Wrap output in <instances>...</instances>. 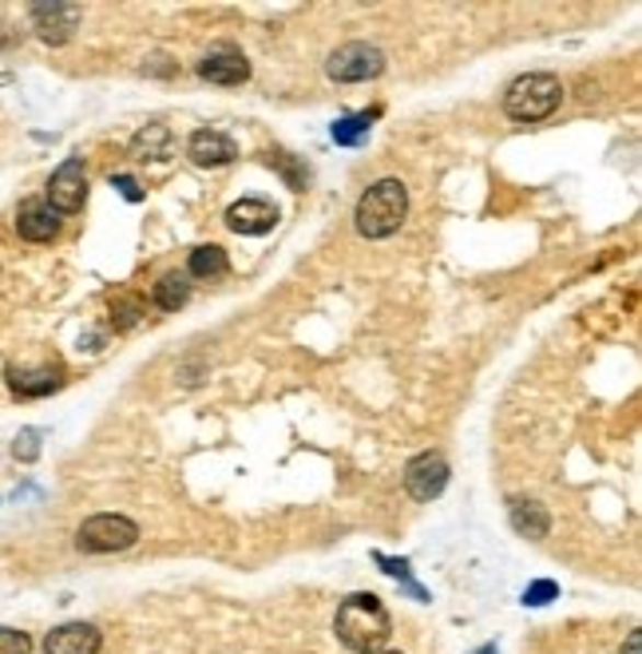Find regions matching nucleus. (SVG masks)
<instances>
[{
    "mask_svg": "<svg viewBox=\"0 0 642 654\" xmlns=\"http://www.w3.org/2000/svg\"><path fill=\"white\" fill-rule=\"evenodd\" d=\"M333 631L353 654H377L389 643V634H393V619H389L385 603L374 592H357L337 607Z\"/></svg>",
    "mask_w": 642,
    "mask_h": 654,
    "instance_id": "1",
    "label": "nucleus"
},
{
    "mask_svg": "<svg viewBox=\"0 0 642 654\" xmlns=\"http://www.w3.org/2000/svg\"><path fill=\"white\" fill-rule=\"evenodd\" d=\"M404 215H409V191H404L401 179H377L374 187L357 198L353 222L365 239H389L401 230Z\"/></svg>",
    "mask_w": 642,
    "mask_h": 654,
    "instance_id": "2",
    "label": "nucleus"
},
{
    "mask_svg": "<svg viewBox=\"0 0 642 654\" xmlns=\"http://www.w3.org/2000/svg\"><path fill=\"white\" fill-rule=\"evenodd\" d=\"M563 100V83L551 72H528L512 80V88L504 92V112L519 124H539L548 119Z\"/></svg>",
    "mask_w": 642,
    "mask_h": 654,
    "instance_id": "3",
    "label": "nucleus"
},
{
    "mask_svg": "<svg viewBox=\"0 0 642 654\" xmlns=\"http://www.w3.org/2000/svg\"><path fill=\"white\" fill-rule=\"evenodd\" d=\"M135 540H139V528H135L127 516H112V512L83 519L80 536H76L80 551H92V555H107V551H127Z\"/></svg>",
    "mask_w": 642,
    "mask_h": 654,
    "instance_id": "4",
    "label": "nucleus"
},
{
    "mask_svg": "<svg viewBox=\"0 0 642 654\" xmlns=\"http://www.w3.org/2000/svg\"><path fill=\"white\" fill-rule=\"evenodd\" d=\"M325 72H330V80H337V83L377 80V76L385 72V53L374 48V44H362V41L342 44V48L325 60Z\"/></svg>",
    "mask_w": 642,
    "mask_h": 654,
    "instance_id": "5",
    "label": "nucleus"
},
{
    "mask_svg": "<svg viewBox=\"0 0 642 654\" xmlns=\"http://www.w3.org/2000/svg\"><path fill=\"white\" fill-rule=\"evenodd\" d=\"M83 198H88V171H83L80 159H68L48 179V198L44 203L56 215H76V210H83Z\"/></svg>",
    "mask_w": 642,
    "mask_h": 654,
    "instance_id": "6",
    "label": "nucleus"
},
{
    "mask_svg": "<svg viewBox=\"0 0 642 654\" xmlns=\"http://www.w3.org/2000/svg\"><path fill=\"white\" fill-rule=\"evenodd\" d=\"M448 484V460L440 452H421L404 464V489L413 500H436Z\"/></svg>",
    "mask_w": 642,
    "mask_h": 654,
    "instance_id": "7",
    "label": "nucleus"
},
{
    "mask_svg": "<svg viewBox=\"0 0 642 654\" xmlns=\"http://www.w3.org/2000/svg\"><path fill=\"white\" fill-rule=\"evenodd\" d=\"M28 16L44 44H68L72 32L80 28V4H60V0H53V4H32Z\"/></svg>",
    "mask_w": 642,
    "mask_h": 654,
    "instance_id": "8",
    "label": "nucleus"
},
{
    "mask_svg": "<svg viewBox=\"0 0 642 654\" xmlns=\"http://www.w3.org/2000/svg\"><path fill=\"white\" fill-rule=\"evenodd\" d=\"M198 76L210 83H222V88H239V83L250 80V60L234 44H215V48L198 60Z\"/></svg>",
    "mask_w": 642,
    "mask_h": 654,
    "instance_id": "9",
    "label": "nucleus"
},
{
    "mask_svg": "<svg viewBox=\"0 0 642 654\" xmlns=\"http://www.w3.org/2000/svg\"><path fill=\"white\" fill-rule=\"evenodd\" d=\"M16 230L24 242H53L60 234V215L44 198H24L16 210Z\"/></svg>",
    "mask_w": 642,
    "mask_h": 654,
    "instance_id": "10",
    "label": "nucleus"
},
{
    "mask_svg": "<svg viewBox=\"0 0 642 654\" xmlns=\"http://www.w3.org/2000/svg\"><path fill=\"white\" fill-rule=\"evenodd\" d=\"M278 222V207H270L266 198H239L227 210V227L234 234H270Z\"/></svg>",
    "mask_w": 642,
    "mask_h": 654,
    "instance_id": "11",
    "label": "nucleus"
},
{
    "mask_svg": "<svg viewBox=\"0 0 642 654\" xmlns=\"http://www.w3.org/2000/svg\"><path fill=\"white\" fill-rule=\"evenodd\" d=\"M100 631L92 623H64L48 631L44 639V654H100Z\"/></svg>",
    "mask_w": 642,
    "mask_h": 654,
    "instance_id": "12",
    "label": "nucleus"
},
{
    "mask_svg": "<svg viewBox=\"0 0 642 654\" xmlns=\"http://www.w3.org/2000/svg\"><path fill=\"white\" fill-rule=\"evenodd\" d=\"M187 156L195 159L198 167H227L234 163L239 147H234L230 136L215 131V127H203V131H195V136L187 139Z\"/></svg>",
    "mask_w": 642,
    "mask_h": 654,
    "instance_id": "13",
    "label": "nucleus"
},
{
    "mask_svg": "<svg viewBox=\"0 0 642 654\" xmlns=\"http://www.w3.org/2000/svg\"><path fill=\"white\" fill-rule=\"evenodd\" d=\"M9 389L16 397H48L53 389H60L64 377L60 369H53V365H44V369H28V365H9Z\"/></svg>",
    "mask_w": 642,
    "mask_h": 654,
    "instance_id": "14",
    "label": "nucleus"
},
{
    "mask_svg": "<svg viewBox=\"0 0 642 654\" xmlns=\"http://www.w3.org/2000/svg\"><path fill=\"white\" fill-rule=\"evenodd\" d=\"M171 151H175V136H171V127L167 124H147L139 136L131 139V156L135 159H151V163H163V159H171Z\"/></svg>",
    "mask_w": 642,
    "mask_h": 654,
    "instance_id": "15",
    "label": "nucleus"
},
{
    "mask_svg": "<svg viewBox=\"0 0 642 654\" xmlns=\"http://www.w3.org/2000/svg\"><path fill=\"white\" fill-rule=\"evenodd\" d=\"M512 528L528 540H543L551 531V516L539 500H512Z\"/></svg>",
    "mask_w": 642,
    "mask_h": 654,
    "instance_id": "16",
    "label": "nucleus"
},
{
    "mask_svg": "<svg viewBox=\"0 0 642 654\" xmlns=\"http://www.w3.org/2000/svg\"><path fill=\"white\" fill-rule=\"evenodd\" d=\"M377 115H381V107H374V112H357V115H342V119L333 124V144L357 147L365 136H369V127H374Z\"/></svg>",
    "mask_w": 642,
    "mask_h": 654,
    "instance_id": "17",
    "label": "nucleus"
},
{
    "mask_svg": "<svg viewBox=\"0 0 642 654\" xmlns=\"http://www.w3.org/2000/svg\"><path fill=\"white\" fill-rule=\"evenodd\" d=\"M227 250L222 246H198V250H191V266H187V274L191 278H222L227 274Z\"/></svg>",
    "mask_w": 642,
    "mask_h": 654,
    "instance_id": "18",
    "label": "nucleus"
},
{
    "mask_svg": "<svg viewBox=\"0 0 642 654\" xmlns=\"http://www.w3.org/2000/svg\"><path fill=\"white\" fill-rule=\"evenodd\" d=\"M191 298V282L187 274H163L156 282V306L159 310H179V306H187Z\"/></svg>",
    "mask_w": 642,
    "mask_h": 654,
    "instance_id": "19",
    "label": "nucleus"
},
{
    "mask_svg": "<svg viewBox=\"0 0 642 654\" xmlns=\"http://www.w3.org/2000/svg\"><path fill=\"white\" fill-rule=\"evenodd\" d=\"M270 163L278 167V171H282V175H286V183H290L294 191H306V183H310V171H306V167L294 163V159L286 156V151H278V156L270 159Z\"/></svg>",
    "mask_w": 642,
    "mask_h": 654,
    "instance_id": "20",
    "label": "nucleus"
},
{
    "mask_svg": "<svg viewBox=\"0 0 642 654\" xmlns=\"http://www.w3.org/2000/svg\"><path fill=\"white\" fill-rule=\"evenodd\" d=\"M12 457L24 460V464L41 457V433H36V428H24V433L12 440Z\"/></svg>",
    "mask_w": 642,
    "mask_h": 654,
    "instance_id": "21",
    "label": "nucleus"
},
{
    "mask_svg": "<svg viewBox=\"0 0 642 654\" xmlns=\"http://www.w3.org/2000/svg\"><path fill=\"white\" fill-rule=\"evenodd\" d=\"M139 322V301L135 298H119L112 306V325L115 330H131V325Z\"/></svg>",
    "mask_w": 642,
    "mask_h": 654,
    "instance_id": "22",
    "label": "nucleus"
},
{
    "mask_svg": "<svg viewBox=\"0 0 642 654\" xmlns=\"http://www.w3.org/2000/svg\"><path fill=\"white\" fill-rule=\"evenodd\" d=\"M0 654H32V639L24 631L0 627Z\"/></svg>",
    "mask_w": 642,
    "mask_h": 654,
    "instance_id": "23",
    "label": "nucleus"
},
{
    "mask_svg": "<svg viewBox=\"0 0 642 654\" xmlns=\"http://www.w3.org/2000/svg\"><path fill=\"white\" fill-rule=\"evenodd\" d=\"M555 595H560V587H555V583L539 580V583H531L528 592H524V603H528V607H543V603H551Z\"/></svg>",
    "mask_w": 642,
    "mask_h": 654,
    "instance_id": "24",
    "label": "nucleus"
},
{
    "mask_svg": "<svg viewBox=\"0 0 642 654\" xmlns=\"http://www.w3.org/2000/svg\"><path fill=\"white\" fill-rule=\"evenodd\" d=\"M112 187L119 191L127 203H144V191H139V183H135L131 175H112Z\"/></svg>",
    "mask_w": 642,
    "mask_h": 654,
    "instance_id": "25",
    "label": "nucleus"
},
{
    "mask_svg": "<svg viewBox=\"0 0 642 654\" xmlns=\"http://www.w3.org/2000/svg\"><path fill=\"white\" fill-rule=\"evenodd\" d=\"M377 563H381L389 575H397V580H409V563H404V560H389V555H377Z\"/></svg>",
    "mask_w": 642,
    "mask_h": 654,
    "instance_id": "26",
    "label": "nucleus"
},
{
    "mask_svg": "<svg viewBox=\"0 0 642 654\" xmlns=\"http://www.w3.org/2000/svg\"><path fill=\"white\" fill-rule=\"evenodd\" d=\"M627 654H642V631H631L627 634V646H622Z\"/></svg>",
    "mask_w": 642,
    "mask_h": 654,
    "instance_id": "27",
    "label": "nucleus"
},
{
    "mask_svg": "<svg viewBox=\"0 0 642 654\" xmlns=\"http://www.w3.org/2000/svg\"><path fill=\"white\" fill-rule=\"evenodd\" d=\"M477 654H496V646H480V651Z\"/></svg>",
    "mask_w": 642,
    "mask_h": 654,
    "instance_id": "28",
    "label": "nucleus"
},
{
    "mask_svg": "<svg viewBox=\"0 0 642 654\" xmlns=\"http://www.w3.org/2000/svg\"><path fill=\"white\" fill-rule=\"evenodd\" d=\"M385 654H401V651H385Z\"/></svg>",
    "mask_w": 642,
    "mask_h": 654,
    "instance_id": "29",
    "label": "nucleus"
}]
</instances>
